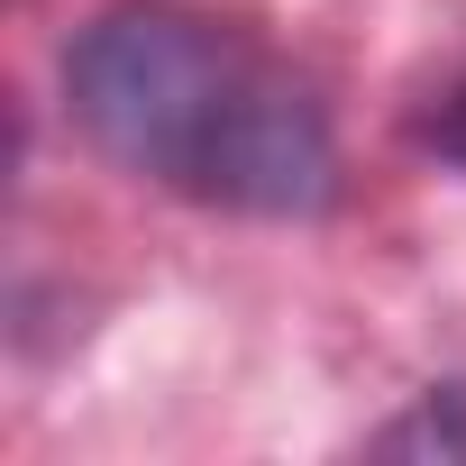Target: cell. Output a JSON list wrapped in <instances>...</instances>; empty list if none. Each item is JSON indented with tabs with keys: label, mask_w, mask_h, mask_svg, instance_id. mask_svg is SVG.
<instances>
[{
	"label": "cell",
	"mask_w": 466,
	"mask_h": 466,
	"mask_svg": "<svg viewBox=\"0 0 466 466\" xmlns=\"http://www.w3.org/2000/svg\"><path fill=\"white\" fill-rule=\"evenodd\" d=\"M65 101L110 165L201 210L311 219L339 192L320 92L248 28L174 0H128L92 19L65 56Z\"/></svg>",
	"instance_id": "cell-1"
},
{
	"label": "cell",
	"mask_w": 466,
	"mask_h": 466,
	"mask_svg": "<svg viewBox=\"0 0 466 466\" xmlns=\"http://www.w3.org/2000/svg\"><path fill=\"white\" fill-rule=\"evenodd\" d=\"M420 137H430V147H439V156L466 174V74L439 92V110H430V128H420Z\"/></svg>",
	"instance_id": "cell-3"
},
{
	"label": "cell",
	"mask_w": 466,
	"mask_h": 466,
	"mask_svg": "<svg viewBox=\"0 0 466 466\" xmlns=\"http://www.w3.org/2000/svg\"><path fill=\"white\" fill-rule=\"evenodd\" d=\"M375 457H466V384L420 393L393 430H375Z\"/></svg>",
	"instance_id": "cell-2"
}]
</instances>
